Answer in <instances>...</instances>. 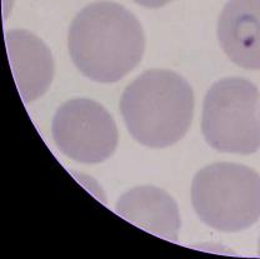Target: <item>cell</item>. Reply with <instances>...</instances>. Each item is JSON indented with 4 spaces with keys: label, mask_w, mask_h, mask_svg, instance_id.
<instances>
[{
    "label": "cell",
    "mask_w": 260,
    "mask_h": 259,
    "mask_svg": "<svg viewBox=\"0 0 260 259\" xmlns=\"http://www.w3.org/2000/svg\"><path fill=\"white\" fill-rule=\"evenodd\" d=\"M68 47L81 74L94 82L115 83L142 61L145 37L139 20L126 8L98 2L74 18Z\"/></svg>",
    "instance_id": "obj_1"
},
{
    "label": "cell",
    "mask_w": 260,
    "mask_h": 259,
    "mask_svg": "<svg viewBox=\"0 0 260 259\" xmlns=\"http://www.w3.org/2000/svg\"><path fill=\"white\" fill-rule=\"evenodd\" d=\"M120 112L130 136L149 148H167L184 138L194 115V91L172 70L143 73L126 86Z\"/></svg>",
    "instance_id": "obj_2"
},
{
    "label": "cell",
    "mask_w": 260,
    "mask_h": 259,
    "mask_svg": "<svg viewBox=\"0 0 260 259\" xmlns=\"http://www.w3.org/2000/svg\"><path fill=\"white\" fill-rule=\"evenodd\" d=\"M191 202L210 228L223 233L245 231L260 218V175L243 164H210L195 174Z\"/></svg>",
    "instance_id": "obj_3"
},
{
    "label": "cell",
    "mask_w": 260,
    "mask_h": 259,
    "mask_svg": "<svg viewBox=\"0 0 260 259\" xmlns=\"http://www.w3.org/2000/svg\"><path fill=\"white\" fill-rule=\"evenodd\" d=\"M259 90L245 78L218 80L203 105L202 131L208 144L223 153L253 154L260 149Z\"/></svg>",
    "instance_id": "obj_4"
},
{
    "label": "cell",
    "mask_w": 260,
    "mask_h": 259,
    "mask_svg": "<svg viewBox=\"0 0 260 259\" xmlns=\"http://www.w3.org/2000/svg\"><path fill=\"white\" fill-rule=\"evenodd\" d=\"M58 149L84 164H98L113 155L119 133L110 113L91 99H72L56 110L51 124Z\"/></svg>",
    "instance_id": "obj_5"
},
{
    "label": "cell",
    "mask_w": 260,
    "mask_h": 259,
    "mask_svg": "<svg viewBox=\"0 0 260 259\" xmlns=\"http://www.w3.org/2000/svg\"><path fill=\"white\" fill-rule=\"evenodd\" d=\"M13 75L25 103H31L47 93L54 78L50 49L28 30H9L5 34Z\"/></svg>",
    "instance_id": "obj_6"
},
{
    "label": "cell",
    "mask_w": 260,
    "mask_h": 259,
    "mask_svg": "<svg viewBox=\"0 0 260 259\" xmlns=\"http://www.w3.org/2000/svg\"><path fill=\"white\" fill-rule=\"evenodd\" d=\"M218 39L233 63L260 70V0H229L219 17Z\"/></svg>",
    "instance_id": "obj_7"
},
{
    "label": "cell",
    "mask_w": 260,
    "mask_h": 259,
    "mask_svg": "<svg viewBox=\"0 0 260 259\" xmlns=\"http://www.w3.org/2000/svg\"><path fill=\"white\" fill-rule=\"evenodd\" d=\"M115 210L121 218L165 241L177 242L180 231V214L170 194L153 187L140 185L119 198Z\"/></svg>",
    "instance_id": "obj_8"
},
{
    "label": "cell",
    "mask_w": 260,
    "mask_h": 259,
    "mask_svg": "<svg viewBox=\"0 0 260 259\" xmlns=\"http://www.w3.org/2000/svg\"><path fill=\"white\" fill-rule=\"evenodd\" d=\"M137 4L142 5L145 8H151V9H156V8H161L164 5L169 4L173 0H134Z\"/></svg>",
    "instance_id": "obj_9"
},
{
    "label": "cell",
    "mask_w": 260,
    "mask_h": 259,
    "mask_svg": "<svg viewBox=\"0 0 260 259\" xmlns=\"http://www.w3.org/2000/svg\"><path fill=\"white\" fill-rule=\"evenodd\" d=\"M259 255H260V239H259Z\"/></svg>",
    "instance_id": "obj_10"
}]
</instances>
